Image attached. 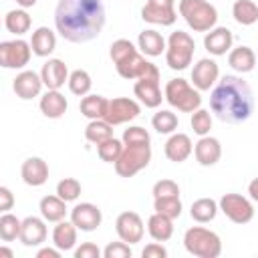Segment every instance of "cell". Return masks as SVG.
<instances>
[{"label": "cell", "instance_id": "obj_29", "mask_svg": "<svg viewBox=\"0 0 258 258\" xmlns=\"http://www.w3.org/2000/svg\"><path fill=\"white\" fill-rule=\"evenodd\" d=\"M38 210H40V216L46 220V222H60L64 220L67 216V202L58 196H44L38 204Z\"/></svg>", "mask_w": 258, "mask_h": 258}, {"label": "cell", "instance_id": "obj_23", "mask_svg": "<svg viewBox=\"0 0 258 258\" xmlns=\"http://www.w3.org/2000/svg\"><path fill=\"white\" fill-rule=\"evenodd\" d=\"M163 151H165V157H167L169 161L181 163V161H185V159L191 155L194 143H191L189 135H185V133H171L169 139L165 141Z\"/></svg>", "mask_w": 258, "mask_h": 258}, {"label": "cell", "instance_id": "obj_34", "mask_svg": "<svg viewBox=\"0 0 258 258\" xmlns=\"http://www.w3.org/2000/svg\"><path fill=\"white\" fill-rule=\"evenodd\" d=\"M232 16L242 26H252L258 22V4L254 0H236L232 6Z\"/></svg>", "mask_w": 258, "mask_h": 258}, {"label": "cell", "instance_id": "obj_2", "mask_svg": "<svg viewBox=\"0 0 258 258\" xmlns=\"http://www.w3.org/2000/svg\"><path fill=\"white\" fill-rule=\"evenodd\" d=\"M210 109L224 123H244L254 113V93L242 77L224 75L212 89Z\"/></svg>", "mask_w": 258, "mask_h": 258}, {"label": "cell", "instance_id": "obj_31", "mask_svg": "<svg viewBox=\"0 0 258 258\" xmlns=\"http://www.w3.org/2000/svg\"><path fill=\"white\" fill-rule=\"evenodd\" d=\"M81 115H85L87 119H105L107 109H109V99H105L103 95H85L81 99Z\"/></svg>", "mask_w": 258, "mask_h": 258}, {"label": "cell", "instance_id": "obj_9", "mask_svg": "<svg viewBox=\"0 0 258 258\" xmlns=\"http://www.w3.org/2000/svg\"><path fill=\"white\" fill-rule=\"evenodd\" d=\"M133 93L135 97L147 107V109H157L161 105V101L165 99L163 93H161V87H159V69L149 62L145 73L135 81L133 85Z\"/></svg>", "mask_w": 258, "mask_h": 258}, {"label": "cell", "instance_id": "obj_21", "mask_svg": "<svg viewBox=\"0 0 258 258\" xmlns=\"http://www.w3.org/2000/svg\"><path fill=\"white\" fill-rule=\"evenodd\" d=\"M69 75L71 73L60 58H48L40 69V77L46 89H60L64 83H69Z\"/></svg>", "mask_w": 258, "mask_h": 258}, {"label": "cell", "instance_id": "obj_35", "mask_svg": "<svg viewBox=\"0 0 258 258\" xmlns=\"http://www.w3.org/2000/svg\"><path fill=\"white\" fill-rule=\"evenodd\" d=\"M85 137H87V141L99 145V143H103V141L113 137V125L109 121H105V119H93L85 127Z\"/></svg>", "mask_w": 258, "mask_h": 258}, {"label": "cell", "instance_id": "obj_44", "mask_svg": "<svg viewBox=\"0 0 258 258\" xmlns=\"http://www.w3.org/2000/svg\"><path fill=\"white\" fill-rule=\"evenodd\" d=\"M103 256L105 258H131L133 256V250H131V244L127 242H111L105 246L103 250Z\"/></svg>", "mask_w": 258, "mask_h": 258}, {"label": "cell", "instance_id": "obj_15", "mask_svg": "<svg viewBox=\"0 0 258 258\" xmlns=\"http://www.w3.org/2000/svg\"><path fill=\"white\" fill-rule=\"evenodd\" d=\"M71 222L81 230V232H93L101 226L103 222V214L101 210L91 204V202H83V204H77L73 210H71Z\"/></svg>", "mask_w": 258, "mask_h": 258}, {"label": "cell", "instance_id": "obj_12", "mask_svg": "<svg viewBox=\"0 0 258 258\" xmlns=\"http://www.w3.org/2000/svg\"><path fill=\"white\" fill-rule=\"evenodd\" d=\"M141 18L149 24L171 26L177 20L175 0H147L141 8Z\"/></svg>", "mask_w": 258, "mask_h": 258}, {"label": "cell", "instance_id": "obj_14", "mask_svg": "<svg viewBox=\"0 0 258 258\" xmlns=\"http://www.w3.org/2000/svg\"><path fill=\"white\" fill-rule=\"evenodd\" d=\"M115 232L117 236L127 242V244H137L141 242L143 234H145V226L139 214L135 212H121L115 220Z\"/></svg>", "mask_w": 258, "mask_h": 258}, {"label": "cell", "instance_id": "obj_39", "mask_svg": "<svg viewBox=\"0 0 258 258\" xmlns=\"http://www.w3.org/2000/svg\"><path fill=\"white\" fill-rule=\"evenodd\" d=\"M123 147H125L123 139L111 137V139H107V141H103V143L97 145V153H99V157H101L105 163H115V161L121 157Z\"/></svg>", "mask_w": 258, "mask_h": 258}, {"label": "cell", "instance_id": "obj_5", "mask_svg": "<svg viewBox=\"0 0 258 258\" xmlns=\"http://www.w3.org/2000/svg\"><path fill=\"white\" fill-rule=\"evenodd\" d=\"M183 246L191 256H198V258H218L222 254L220 236L204 226H194L185 230Z\"/></svg>", "mask_w": 258, "mask_h": 258}, {"label": "cell", "instance_id": "obj_40", "mask_svg": "<svg viewBox=\"0 0 258 258\" xmlns=\"http://www.w3.org/2000/svg\"><path fill=\"white\" fill-rule=\"evenodd\" d=\"M181 200L179 196H171V198H153V210L157 214H163L171 220L181 216Z\"/></svg>", "mask_w": 258, "mask_h": 258}, {"label": "cell", "instance_id": "obj_3", "mask_svg": "<svg viewBox=\"0 0 258 258\" xmlns=\"http://www.w3.org/2000/svg\"><path fill=\"white\" fill-rule=\"evenodd\" d=\"M109 56H111L119 77L129 79V81L131 79L137 81L149 64V60H145V56L139 52V48H135V44L127 38H117L109 48Z\"/></svg>", "mask_w": 258, "mask_h": 258}, {"label": "cell", "instance_id": "obj_19", "mask_svg": "<svg viewBox=\"0 0 258 258\" xmlns=\"http://www.w3.org/2000/svg\"><path fill=\"white\" fill-rule=\"evenodd\" d=\"M46 220L44 218H36V216H28L22 220V228H20V242L24 246H40L46 240Z\"/></svg>", "mask_w": 258, "mask_h": 258}, {"label": "cell", "instance_id": "obj_13", "mask_svg": "<svg viewBox=\"0 0 258 258\" xmlns=\"http://www.w3.org/2000/svg\"><path fill=\"white\" fill-rule=\"evenodd\" d=\"M141 113V107L135 99H129V97H115L109 101V109H107V115H105V121H109L113 127L115 125H123V123H129L133 119H137Z\"/></svg>", "mask_w": 258, "mask_h": 258}, {"label": "cell", "instance_id": "obj_11", "mask_svg": "<svg viewBox=\"0 0 258 258\" xmlns=\"http://www.w3.org/2000/svg\"><path fill=\"white\" fill-rule=\"evenodd\" d=\"M32 46L22 38L0 42V64L4 69H24L30 60Z\"/></svg>", "mask_w": 258, "mask_h": 258}, {"label": "cell", "instance_id": "obj_24", "mask_svg": "<svg viewBox=\"0 0 258 258\" xmlns=\"http://www.w3.org/2000/svg\"><path fill=\"white\" fill-rule=\"evenodd\" d=\"M40 111L44 117L48 119H60L67 109H69V103L64 99V95L58 91V89H48L42 97H40Z\"/></svg>", "mask_w": 258, "mask_h": 258}, {"label": "cell", "instance_id": "obj_20", "mask_svg": "<svg viewBox=\"0 0 258 258\" xmlns=\"http://www.w3.org/2000/svg\"><path fill=\"white\" fill-rule=\"evenodd\" d=\"M194 155H196V161L204 167H210V165H216L222 157V145L216 137H210V135H204L198 139V143L194 145Z\"/></svg>", "mask_w": 258, "mask_h": 258}, {"label": "cell", "instance_id": "obj_28", "mask_svg": "<svg viewBox=\"0 0 258 258\" xmlns=\"http://www.w3.org/2000/svg\"><path fill=\"white\" fill-rule=\"evenodd\" d=\"M256 52L250 48V46H236V48H232L230 50V54H228V62H230V67L236 71V73H240V75H244V73H250L254 67H256Z\"/></svg>", "mask_w": 258, "mask_h": 258}, {"label": "cell", "instance_id": "obj_22", "mask_svg": "<svg viewBox=\"0 0 258 258\" xmlns=\"http://www.w3.org/2000/svg\"><path fill=\"white\" fill-rule=\"evenodd\" d=\"M20 177L26 185H32V187H38L42 183H46L48 179V165L42 157H28L22 161V167H20Z\"/></svg>", "mask_w": 258, "mask_h": 258}, {"label": "cell", "instance_id": "obj_18", "mask_svg": "<svg viewBox=\"0 0 258 258\" xmlns=\"http://www.w3.org/2000/svg\"><path fill=\"white\" fill-rule=\"evenodd\" d=\"M232 42H234L232 30L226 28V26H214L204 36V46L214 56H222V54L230 52L232 50Z\"/></svg>", "mask_w": 258, "mask_h": 258}, {"label": "cell", "instance_id": "obj_52", "mask_svg": "<svg viewBox=\"0 0 258 258\" xmlns=\"http://www.w3.org/2000/svg\"><path fill=\"white\" fill-rule=\"evenodd\" d=\"M0 256H6V258H14V252H12L10 248L2 246V248H0Z\"/></svg>", "mask_w": 258, "mask_h": 258}, {"label": "cell", "instance_id": "obj_41", "mask_svg": "<svg viewBox=\"0 0 258 258\" xmlns=\"http://www.w3.org/2000/svg\"><path fill=\"white\" fill-rule=\"evenodd\" d=\"M189 125L194 129L196 135L204 137V135H210V129H212V115L208 109H196L191 113V119H189Z\"/></svg>", "mask_w": 258, "mask_h": 258}, {"label": "cell", "instance_id": "obj_53", "mask_svg": "<svg viewBox=\"0 0 258 258\" xmlns=\"http://www.w3.org/2000/svg\"><path fill=\"white\" fill-rule=\"evenodd\" d=\"M256 58H258V54H256Z\"/></svg>", "mask_w": 258, "mask_h": 258}, {"label": "cell", "instance_id": "obj_25", "mask_svg": "<svg viewBox=\"0 0 258 258\" xmlns=\"http://www.w3.org/2000/svg\"><path fill=\"white\" fill-rule=\"evenodd\" d=\"M30 46H32V52L36 56H50L56 48V34L48 26H38L32 32Z\"/></svg>", "mask_w": 258, "mask_h": 258}, {"label": "cell", "instance_id": "obj_1", "mask_svg": "<svg viewBox=\"0 0 258 258\" xmlns=\"http://www.w3.org/2000/svg\"><path fill=\"white\" fill-rule=\"evenodd\" d=\"M107 14L103 0H58L54 8L56 32L69 42H89L105 26Z\"/></svg>", "mask_w": 258, "mask_h": 258}, {"label": "cell", "instance_id": "obj_43", "mask_svg": "<svg viewBox=\"0 0 258 258\" xmlns=\"http://www.w3.org/2000/svg\"><path fill=\"white\" fill-rule=\"evenodd\" d=\"M123 143L125 145H135V143H151V137H149V133L143 129V127H139V125H131V127H127L125 131H123Z\"/></svg>", "mask_w": 258, "mask_h": 258}, {"label": "cell", "instance_id": "obj_30", "mask_svg": "<svg viewBox=\"0 0 258 258\" xmlns=\"http://www.w3.org/2000/svg\"><path fill=\"white\" fill-rule=\"evenodd\" d=\"M147 232L153 240L157 242H167L171 236H173V220L163 216V214H157L153 212L147 220Z\"/></svg>", "mask_w": 258, "mask_h": 258}, {"label": "cell", "instance_id": "obj_49", "mask_svg": "<svg viewBox=\"0 0 258 258\" xmlns=\"http://www.w3.org/2000/svg\"><path fill=\"white\" fill-rule=\"evenodd\" d=\"M60 252L62 250H58L56 246L54 248H40L36 252V258H60Z\"/></svg>", "mask_w": 258, "mask_h": 258}, {"label": "cell", "instance_id": "obj_27", "mask_svg": "<svg viewBox=\"0 0 258 258\" xmlns=\"http://www.w3.org/2000/svg\"><path fill=\"white\" fill-rule=\"evenodd\" d=\"M137 46L143 54L147 56H159L161 52H165L167 48V40L161 36V32L153 30V28H147L143 32H139V38H137Z\"/></svg>", "mask_w": 258, "mask_h": 258}, {"label": "cell", "instance_id": "obj_26", "mask_svg": "<svg viewBox=\"0 0 258 258\" xmlns=\"http://www.w3.org/2000/svg\"><path fill=\"white\" fill-rule=\"evenodd\" d=\"M77 232H79V228L71 220H60V222H56V226L52 230V244L62 252L73 250L77 244Z\"/></svg>", "mask_w": 258, "mask_h": 258}, {"label": "cell", "instance_id": "obj_17", "mask_svg": "<svg viewBox=\"0 0 258 258\" xmlns=\"http://www.w3.org/2000/svg\"><path fill=\"white\" fill-rule=\"evenodd\" d=\"M42 87H44L42 77L38 73H34V71H22V73H18L16 79H14V83H12V89H14L16 97H20L24 101H30V99L38 97L40 91H42Z\"/></svg>", "mask_w": 258, "mask_h": 258}, {"label": "cell", "instance_id": "obj_51", "mask_svg": "<svg viewBox=\"0 0 258 258\" xmlns=\"http://www.w3.org/2000/svg\"><path fill=\"white\" fill-rule=\"evenodd\" d=\"M36 2H38V0H16V4H18L20 8H32Z\"/></svg>", "mask_w": 258, "mask_h": 258}, {"label": "cell", "instance_id": "obj_36", "mask_svg": "<svg viewBox=\"0 0 258 258\" xmlns=\"http://www.w3.org/2000/svg\"><path fill=\"white\" fill-rule=\"evenodd\" d=\"M151 125H153V129H155L157 133H161V135H171V133H175V129H177L179 119H177V115H175L173 111L161 109V111H157V113L151 117Z\"/></svg>", "mask_w": 258, "mask_h": 258}, {"label": "cell", "instance_id": "obj_32", "mask_svg": "<svg viewBox=\"0 0 258 258\" xmlns=\"http://www.w3.org/2000/svg\"><path fill=\"white\" fill-rule=\"evenodd\" d=\"M218 212H220V206H218V202L212 200V198H200V200H196V202L191 204V208H189V216H191L198 224H208V222H212V220L218 216Z\"/></svg>", "mask_w": 258, "mask_h": 258}, {"label": "cell", "instance_id": "obj_38", "mask_svg": "<svg viewBox=\"0 0 258 258\" xmlns=\"http://www.w3.org/2000/svg\"><path fill=\"white\" fill-rule=\"evenodd\" d=\"M20 228H22V220H18L10 212H2V216H0V238L4 242H12V240L20 238Z\"/></svg>", "mask_w": 258, "mask_h": 258}, {"label": "cell", "instance_id": "obj_33", "mask_svg": "<svg viewBox=\"0 0 258 258\" xmlns=\"http://www.w3.org/2000/svg\"><path fill=\"white\" fill-rule=\"evenodd\" d=\"M30 24H32V20H30V14L26 12V8L10 10V12H6V16H4V26H6V30L12 32V34H16V36L26 34V32L30 30Z\"/></svg>", "mask_w": 258, "mask_h": 258}, {"label": "cell", "instance_id": "obj_16", "mask_svg": "<svg viewBox=\"0 0 258 258\" xmlns=\"http://www.w3.org/2000/svg\"><path fill=\"white\" fill-rule=\"evenodd\" d=\"M220 79V67L214 58H200L191 69V83L198 91H210Z\"/></svg>", "mask_w": 258, "mask_h": 258}, {"label": "cell", "instance_id": "obj_37", "mask_svg": "<svg viewBox=\"0 0 258 258\" xmlns=\"http://www.w3.org/2000/svg\"><path fill=\"white\" fill-rule=\"evenodd\" d=\"M91 87H93V81H91V75L83 69H75L71 75H69V89L73 95L77 97H85L91 93Z\"/></svg>", "mask_w": 258, "mask_h": 258}, {"label": "cell", "instance_id": "obj_47", "mask_svg": "<svg viewBox=\"0 0 258 258\" xmlns=\"http://www.w3.org/2000/svg\"><path fill=\"white\" fill-rule=\"evenodd\" d=\"M141 256H143V258H165V256H167V250L155 240V242H151V244H147V246L143 248Z\"/></svg>", "mask_w": 258, "mask_h": 258}, {"label": "cell", "instance_id": "obj_48", "mask_svg": "<svg viewBox=\"0 0 258 258\" xmlns=\"http://www.w3.org/2000/svg\"><path fill=\"white\" fill-rule=\"evenodd\" d=\"M12 206H14V194L6 185H0V212H8L12 210Z\"/></svg>", "mask_w": 258, "mask_h": 258}, {"label": "cell", "instance_id": "obj_4", "mask_svg": "<svg viewBox=\"0 0 258 258\" xmlns=\"http://www.w3.org/2000/svg\"><path fill=\"white\" fill-rule=\"evenodd\" d=\"M177 10L194 32H208L218 22V10L208 0H179Z\"/></svg>", "mask_w": 258, "mask_h": 258}, {"label": "cell", "instance_id": "obj_8", "mask_svg": "<svg viewBox=\"0 0 258 258\" xmlns=\"http://www.w3.org/2000/svg\"><path fill=\"white\" fill-rule=\"evenodd\" d=\"M151 161V145L149 143H135L125 145L121 157L115 161V171L121 177H133L141 169H145Z\"/></svg>", "mask_w": 258, "mask_h": 258}, {"label": "cell", "instance_id": "obj_45", "mask_svg": "<svg viewBox=\"0 0 258 258\" xmlns=\"http://www.w3.org/2000/svg\"><path fill=\"white\" fill-rule=\"evenodd\" d=\"M179 196V185L173 179H159L153 183V198H171Z\"/></svg>", "mask_w": 258, "mask_h": 258}, {"label": "cell", "instance_id": "obj_42", "mask_svg": "<svg viewBox=\"0 0 258 258\" xmlns=\"http://www.w3.org/2000/svg\"><path fill=\"white\" fill-rule=\"evenodd\" d=\"M56 196L64 202H75L81 196V181L75 177H64L56 183Z\"/></svg>", "mask_w": 258, "mask_h": 258}, {"label": "cell", "instance_id": "obj_46", "mask_svg": "<svg viewBox=\"0 0 258 258\" xmlns=\"http://www.w3.org/2000/svg\"><path fill=\"white\" fill-rule=\"evenodd\" d=\"M101 250L93 242H83L79 248H75V258H101Z\"/></svg>", "mask_w": 258, "mask_h": 258}, {"label": "cell", "instance_id": "obj_6", "mask_svg": "<svg viewBox=\"0 0 258 258\" xmlns=\"http://www.w3.org/2000/svg\"><path fill=\"white\" fill-rule=\"evenodd\" d=\"M163 97H165V101L173 109H177L181 113H194L202 105L200 91L194 85H189L185 79H181V77L167 81L165 91H163Z\"/></svg>", "mask_w": 258, "mask_h": 258}, {"label": "cell", "instance_id": "obj_50", "mask_svg": "<svg viewBox=\"0 0 258 258\" xmlns=\"http://www.w3.org/2000/svg\"><path fill=\"white\" fill-rule=\"evenodd\" d=\"M248 194L254 202H258V177H254L250 183H248Z\"/></svg>", "mask_w": 258, "mask_h": 258}, {"label": "cell", "instance_id": "obj_10", "mask_svg": "<svg viewBox=\"0 0 258 258\" xmlns=\"http://www.w3.org/2000/svg\"><path fill=\"white\" fill-rule=\"evenodd\" d=\"M220 212L234 224H248L254 218V206L240 194H224L218 202Z\"/></svg>", "mask_w": 258, "mask_h": 258}, {"label": "cell", "instance_id": "obj_7", "mask_svg": "<svg viewBox=\"0 0 258 258\" xmlns=\"http://www.w3.org/2000/svg\"><path fill=\"white\" fill-rule=\"evenodd\" d=\"M194 50H196V42L187 32L183 30L171 32L167 38V48H165L167 67L173 71H185L191 64Z\"/></svg>", "mask_w": 258, "mask_h": 258}]
</instances>
